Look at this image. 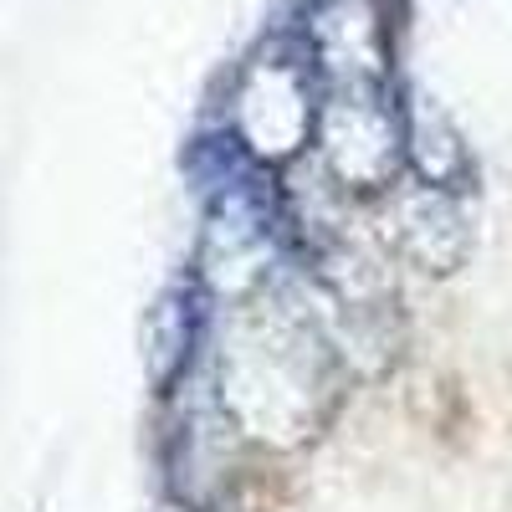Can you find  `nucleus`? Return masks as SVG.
<instances>
[{"label": "nucleus", "mask_w": 512, "mask_h": 512, "mask_svg": "<svg viewBox=\"0 0 512 512\" xmlns=\"http://www.w3.org/2000/svg\"><path fill=\"white\" fill-rule=\"evenodd\" d=\"M318 123V88L313 62L303 47H272L251 57L231 93V144L256 164H282L313 144Z\"/></svg>", "instance_id": "nucleus-1"}, {"label": "nucleus", "mask_w": 512, "mask_h": 512, "mask_svg": "<svg viewBox=\"0 0 512 512\" xmlns=\"http://www.w3.org/2000/svg\"><path fill=\"white\" fill-rule=\"evenodd\" d=\"M313 139L323 144V159L349 190H379L400 169V118L384 98V82L374 88H328L318 98Z\"/></svg>", "instance_id": "nucleus-2"}, {"label": "nucleus", "mask_w": 512, "mask_h": 512, "mask_svg": "<svg viewBox=\"0 0 512 512\" xmlns=\"http://www.w3.org/2000/svg\"><path fill=\"white\" fill-rule=\"evenodd\" d=\"M303 52L328 88H374L384 82V26L374 0H323L308 21Z\"/></svg>", "instance_id": "nucleus-3"}, {"label": "nucleus", "mask_w": 512, "mask_h": 512, "mask_svg": "<svg viewBox=\"0 0 512 512\" xmlns=\"http://www.w3.org/2000/svg\"><path fill=\"white\" fill-rule=\"evenodd\" d=\"M195 333H200V297H195V287L164 292V303L149 318V338H144L154 384H175L180 379V369H185V359L195 349Z\"/></svg>", "instance_id": "nucleus-4"}]
</instances>
